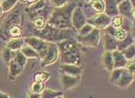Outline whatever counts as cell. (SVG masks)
Returning a JSON list of instances; mask_svg holds the SVG:
<instances>
[{"instance_id":"cell-1","label":"cell","mask_w":135,"mask_h":98,"mask_svg":"<svg viewBox=\"0 0 135 98\" xmlns=\"http://www.w3.org/2000/svg\"><path fill=\"white\" fill-rule=\"evenodd\" d=\"M60 60L62 64H73L80 65L81 53L78 44L72 39H66L57 44Z\"/></svg>"},{"instance_id":"cell-2","label":"cell","mask_w":135,"mask_h":98,"mask_svg":"<svg viewBox=\"0 0 135 98\" xmlns=\"http://www.w3.org/2000/svg\"><path fill=\"white\" fill-rule=\"evenodd\" d=\"M75 3H66L62 7L55 8L47 21V24L56 29L65 30L72 28L71 15Z\"/></svg>"},{"instance_id":"cell-3","label":"cell","mask_w":135,"mask_h":98,"mask_svg":"<svg viewBox=\"0 0 135 98\" xmlns=\"http://www.w3.org/2000/svg\"><path fill=\"white\" fill-rule=\"evenodd\" d=\"M70 29H65V30H60V29H56L52 26L46 24L45 27L41 30H36L37 36L40 39H43L46 41L49 42H55L58 41L60 42L66 39H71V37L66 35L65 34L69 32Z\"/></svg>"},{"instance_id":"cell-4","label":"cell","mask_w":135,"mask_h":98,"mask_svg":"<svg viewBox=\"0 0 135 98\" xmlns=\"http://www.w3.org/2000/svg\"><path fill=\"white\" fill-rule=\"evenodd\" d=\"M25 43L31 46L37 53H38L40 60L44 59L47 54L49 41H46L39 37H27L25 39Z\"/></svg>"},{"instance_id":"cell-5","label":"cell","mask_w":135,"mask_h":98,"mask_svg":"<svg viewBox=\"0 0 135 98\" xmlns=\"http://www.w3.org/2000/svg\"><path fill=\"white\" fill-rule=\"evenodd\" d=\"M100 30L94 28L89 34L83 36H79L77 35L76 40L79 44L88 46V47H92L96 48L98 46L99 42H100Z\"/></svg>"},{"instance_id":"cell-6","label":"cell","mask_w":135,"mask_h":98,"mask_svg":"<svg viewBox=\"0 0 135 98\" xmlns=\"http://www.w3.org/2000/svg\"><path fill=\"white\" fill-rule=\"evenodd\" d=\"M86 23L98 30H105L111 24V18L108 17L104 13H97L93 17L88 18Z\"/></svg>"},{"instance_id":"cell-7","label":"cell","mask_w":135,"mask_h":98,"mask_svg":"<svg viewBox=\"0 0 135 98\" xmlns=\"http://www.w3.org/2000/svg\"><path fill=\"white\" fill-rule=\"evenodd\" d=\"M59 57V49L57 44L55 42H49V47L47 54L41 60V65L42 66H47V65H52L56 62Z\"/></svg>"},{"instance_id":"cell-8","label":"cell","mask_w":135,"mask_h":98,"mask_svg":"<svg viewBox=\"0 0 135 98\" xmlns=\"http://www.w3.org/2000/svg\"><path fill=\"white\" fill-rule=\"evenodd\" d=\"M87 18L86 14L80 7H76L74 8L71 15V24L76 31H78L81 28L86 24Z\"/></svg>"},{"instance_id":"cell-9","label":"cell","mask_w":135,"mask_h":98,"mask_svg":"<svg viewBox=\"0 0 135 98\" xmlns=\"http://www.w3.org/2000/svg\"><path fill=\"white\" fill-rule=\"evenodd\" d=\"M118 8L120 15L130 20L134 19V6L130 3L129 0H124L118 3Z\"/></svg>"},{"instance_id":"cell-10","label":"cell","mask_w":135,"mask_h":98,"mask_svg":"<svg viewBox=\"0 0 135 98\" xmlns=\"http://www.w3.org/2000/svg\"><path fill=\"white\" fill-rule=\"evenodd\" d=\"M81 81V76H72L63 74L60 77V82L66 90H71L76 86Z\"/></svg>"},{"instance_id":"cell-11","label":"cell","mask_w":135,"mask_h":98,"mask_svg":"<svg viewBox=\"0 0 135 98\" xmlns=\"http://www.w3.org/2000/svg\"><path fill=\"white\" fill-rule=\"evenodd\" d=\"M134 80V74L130 73L126 69L123 68V71L121 74L120 77L118 78V80L116 81L114 85H116L118 87L120 88H125L128 86Z\"/></svg>"},{"instance_id":"cell-12","label":"cell","mask_w":135,"mask_h":98,"mask_svg":"<svg viewBox=\"0 0 135 98\" xmlns=\"http://www.w3.org/2000/svg\"><path fill=\"white\" fill-rule=\"evenodd\" d=\"M60 71L63 74H66L72 76H81L82 73V68L80 65L73 64H61Z\"/></svg>"},{"instance_id":"cell-13","label":"cell","mask_w":135,"mask_h":98,"mask_svg":"<svg viewBox=\"0 0 135 98\" xmlns=\"http://www.w3.org/2000/svg\"><path fill=\"white\" fill-rule=\"evenodd\" d=\"M105 3V8L104 13L108 17L113 18L119 14L118 8V3L116 0H104Z\"/></svg>"},{"instance_id":"cell-14","label":"cell","mask_w":135,"mask_h":98,"mask_svg":"<svg viewBox=\"0 0 135 98\" xmlns=\"http://www.w3.org/2000/svg\"><path fill=\"white\" fill-rule=\"evenodd\" d=\"M6 28H7V30L4 31V33H5L4 35H7V33H8V36L10 37L11 39L20 38V37H21V35H22L21 28L20 25L17 24L16 23L13 22L10 24L9 22H8V24L6 25Z\"/></svg>"},{"instance_id":"cell-15","label":"cell","mask_w":135,"mask_h":98,"mask_svg":"<svg viewBox=\"0 0 135 98\" xmlns=\"http://www.w3.org/2000/svg\"><path fill=\"white\" fill-rule=\"evenodd\" d=\"M113 58V67L114 68H124L127 64L128 60L125 58L123 54L119 50L112 51Z\"/></svg>"},{"instance_id":"cell-16","label":"cell","mask_w":135,"mask_h":98,"mask_svg":"<svg viewBox=\"0 0 135 98\" xmlns=\"http://www.w3.org/2000/svg\"><path fill=\"white\" fill-rule=\"evenodd\" d=\"M105 30H106V33H108V34H109L110 35L114 37L117 40H123L128 35V32L125 31L123 28H116L112 25H109L107 27Z\"/></svg>"},{"instance_id":"cell-17","label":"cell","mask_w":135,"mask_h":98,"mask_svg":"<svg viewBox=\"0 0 135 98\" xmlns=\"http://www.w3.org/2000/svg\"><path fill=\"white\" fill-rule=\"evenodd\" d=\"M102 40H103V45L105 50L108 51H113L117 50V44H118V40H116L114 37L110 35L108 33H104L103 37H102Z\"/></svg>"},{"instance_id":"cell-18","label":"cell","mask_w":135,"mask_h":98,"mask_svg":"<svg viewBox=\"0 0 135 98\" xmlns=\"http://www.w3.org/2000/svg\"><path fill=\"white\" fill-rule=\"evenodd\" d=\"M8 69H9V79L13 80L15 79L18 75H20L23 71V68L21 65H18L15 60H11V61L8 63Z\"/></svg>"},{"instance_id":"cell-19","label":"cell","mask_w":135,"mask_h":98,"mask_svg":"<svg viewBox=\"0 0 135 98\" xmlns=\"http://www.w3.org/2000/svg\"><path fill=\"white\" fill-rule=\"evenodd\" d=\"M134 44V37L131 34H128L125 38L121 40H118L117 44V50L122 51L124 49L128 48V46Z\"/></svg>"},{"instance_id":"cell-20","label":"cell","mask_w":135,"mask_h":98,"mask_svg":"<svg viewBox=\"0 0 135 98\" xmlns=\"http://www.w3.org/2000/svg\"><path fill=\"white\" fill-rule=\"evenodd\" d=\"M102 63H103L104 67L106 68L107 71H112L114 69L113 67V54L112 51L105 50V52L102 56Z\"/></svg>"},{"instance_id":"cell-21","label":"cell","mask_w":135,"mask_h":98,"mask_svg":"<svg viewBox=\"0 0 135 98\" xmlns=\"http://www.w3.org/2000/svg\"><path fill=\"white\" fill-rule=\"evenodd\" d=\"M25 43V39L23 38H13L10 39L7 43V47L9 48L11 50L16 51V50H20L21 47L24 45Z\"/></svg>"},{"instance_id":"cell-22","label":"cell","mask_w":135,"mask_h":98,"mask_svg":"<svg viewBox=\"0 0 135 98\" xmlns=\"http://www.w3.org/2000/svg\"><path fill=\"white\" fill-rule=\"evenodd\" d=\"M21 52L25 55V56L27 58V59H40V56H39V55L38 53L36 52V51L31 47V46H30L29 45H24L21 47V49L20 50Z\"/></svg>"},{"instance_id":"cell-23","label":"cell","mask_w":135,"mask_h":98,"mask_svg":"<svg viewBox=\"0 0 135 98\" xmlns=\"http://www.w3.org/2000/svg\"><path fill=\"white\" fill-rule=\"evenodd\" d=\"M88 3H89L90 8L97 13H104V8H105L104 0H91Z\"/></svg>"},{"instance_id":"cell-24","label":"cell","mask_w":135,"mask_h":98,"mask_svg":"<svg viewBox=\"0 0 135 98\" xmlns=\"http://www.w3.org/2000/svg\"><path fill=\"white\" fill-rule=\"evenodd\" d=\"M12 60H15V61L21 65L23 68H25V65L27 63V58L25 56V55L23 54L20 50H16L12 52Z\"/></svg>"},{"instance_id":"cell-25","label":"cell","mask_w":135,"mask_h":98,"mask_svg":"<svg viewBox=\"0 0 135 98\" xmlns=\"http://www.w3.org/2000/svg\"><path fill=\"white\" fill-rule=\"evenodd\" d=\"M63 96V92L53 91L51 89H44V91L41 92V97L43 98H55Z\"/></svg>"},{"instance_id":"cell-26","label":"cell","mask_w":135,"mask_h":98,"mask_svg":"<svg viewBox=\"0 0 135 98\" xmlns=\"http://www.w3.org/2000/svg\"><path fill=\"white\" fill-rule=\"evenodd\" d=\"M18 1V0H3V1H1L0 5H1L3 12H8L13 7H15Z\"/></svg>"},{"instance_id":"cell-27","label":"cell","mask_w":135,"mask_h":98,"mask_svg":"<svg viewBox=\"0 0 135 98\" xmlns=\"http://www.w3.org/2000/svg\"><path fill=\"white\" fill-rule=\"evenodd\" d=\"M121 52L123 54V55L127 60L134 59V57H135V45H134V44L128 46V48L124 49L123 50L121 51Z\"/></svg>"},{"instance_id":"cell-28","label":"cell","mask_w":135,"mask_h":98,"mask_svg":"<svg viewBox=\"0 0 135 98\" xmlns=\"http://www.w3.org/2000/svg\"><path fill=\"white\" fill-rule=\"evenodd\" d=\"M45 2L44 1V0H39L38 2L31 4L29 8H26V11L30 12V13H34V12H36V11H39V10H40L41 8H43L45 7Z\"/></svg>"},{"instance_id":"cell-29","label":"cell","mask_w":135,"mask_h":98,"mask_svg":"<svg viewBox=\"0 0 135 98\" xmlns=\"http://www.w3.org/2000/svg\"><path fill=\"white\" fill-rule=\"evenodd\" d=\"M12 52H13V50H11L9 48H8L7 46L2 50L1 56H2L3 60L5 63L8 64L9 62L11 61V60H12Z\"/></svg>"},{"instance_id":"cell-30","label":"cell","mask_w":135,"mask_h":98,"mask_svg":"<svg viewBox=\"0 0 135 98\" xmlns=\"http://www.w3.org/2000/svg\"><path fill=\"white\" fill-rule=\"evenodd\" d=\"M46 21L44 18L42 17H38L34 19L33 21V25H34V28L36 30H43L44 28L45 27L46 25Z\"/></svg>"},{"instance_id":"cell-31","label":"cell","mask_w":135,"mask_h":98,"mask_svg":"<svg viewBox=\"0 0 135 98\" xmlns=\"http://www.w3.org/2000/svg\"><path fill=\"white\" fill-rule=\"evenodd\" d=\"M123 71V68H114L113 71H111V75H110L111 83H113V84L116 83V81H117L118 80V78L120 77Z\"/></svg>"},{"instance_id":"cell-32","label":"cell","mask_w":135,"mask_h":98,"mask_svg":"<svg viewBox=\"0 0 135 98\" xmlns=\"http://www.w3.org/2000/svg\"><path fill=\"white\" fill-rule=\"evenodd\" d=\"M123 19H124V17L122 16V15H120V14H118L117 16H114L113 18H111L110 25L116 27V28H122Z\"/></svg>"},{"instance_id":"cell-33","label":"cell","mask_w":135,"mask_h":98,"mask_svg":"<svg viewBox=\"0 0 135 98\" xmlns=\"http://www.w3.org/2000/svg\"><path fill=\"white\" fill-rule=\"evenodd\" d=\"M45 89V86H44V82H40V81H35V82L32 84L30 90L32 92H35V93H39V94H41Z\"/></svg>"},{"instance_id":"cell-34","label":"cell","mask_w":135,"mask_h":98,"mask_svg":"<svg viewBox=\"0 0 135 98\" xmlns=\"http://www.w3.org/2000/svg\"><path fill=\"white\" fill-rule=\"evenodd\" d=\"M94 29V27L91 26V24H89L88 23H86V24L85 25H83L80 30H79L77 31L78 33V35L79 36H83V35H86L87 34H89V33Z\"/></svg>"},{"instance_id":"cell-35","label":"cell","mask_w":135,"mask_h":98,"mask_svg":"<svg viewBox=\"0 0 135 98\" xmlns=\"http://www.w3.org/2000/svg\"><path fill=\"white\" fill-rule=\"evenodd\" d=\"M50 77L49 73L46 72H38L36 73L35 76V81H40V82H45V81H47Z\"/></svg>"},{"instance_id":"cell-36","label":"cell","mask_w":135,"mask_h":98,"mask_svg":"<svg viewBox=\"0 0 135 98\" xmlns=\"http://www.w3.org/2000/svg\"><path fill=\"white\" fill-rule=\"evenodd\" d=\"M125 69L130 73L134 74V70H135V63H134V59L132 60H128L127 64L125 65Z\"/></svg>"},{"instance_id":"cell-37","label":"cell","mask_w":135,"mask_h":98,"mask_svg":"<svg viewBox=\"0 0 135 98\" xmlns=\"http://www.w3.org/2000/svg\"><path fill=\"white\" fill-rule=\"evenodd\" d=\"M50 1L52 3V5H54L55 8H59V7H62L64 5H66L68 2V0H50Z\"/></svg>"},{"instance_id":"cell-38","label":"cell","mask_w":135,"mask_h":98,"mask_svg":"<svg viewBox=\"0 0 135 98\" xmlns=\"http://www.w3.org/2000/svg\"><path fill=\"white\" fill-rule=\"evenodd\" d=\"M28 97H41V94H39V93H35V92H30L29 95H28Z\"/></svg>"},{"instance_id":"cell-39","label":"cell","mask_w":135,"mask_h":98,"mask_svg":"<svg viewBox=\"0 0 135 98\" xmlns=\"http://www.w3.org/2000/svg\"><path fill=\"white\" fill-rule=\"evenodd\" d=\"M38 1H39V0H25V2L28 3L29 4H33V3L38 2Z\"/></svg>"},{"instance_id":"cell-40","label":"cell","mask_w":135,"mask_h":98,"mask_svg":"<svg viewBox=\"0 0 135 98\" xmlns=\"http://www.w3.org/2000/svg\"><path fill=\"white\" fill-rule=\"evenodd\" d=\"M6 97H8V94L0 91V98H6Z\"/></svg>"},{"instance_id":"cell-41","label":"cell","mask_w":135,"mask_h":98,"mask_svg":"<svg viewBox=\"0 0 135 98\" xmlns=\"http://www.w3.org/2000/svg\"><path fill=\"white\" fill-rule=\"evenodd\" d=\"M3 13V8H2V7H1V5H0V16L2 15V13Z\"/></svg>"},{"instance_id":"cell-42","label":"cell","mask_w":135,"mask_h":98,"mask_svg":"<svg viewBox=\"0 0 135 98\" xmlns=\"http://www.w3.org/2000/svg\"><path fill=\"white\" fill-rule=\"evenodd\" d=\"M123 1H124V0H116V2H117L118 3H121V2H123Z\"/></svg>"},{"instance_id":"cell-43","label":"cell","mask_w":135,"mask_h":98,"mask_svg":"<svg viewBox=\"0 0 135 98\" xmlns=\"http://www.w3.org/2000/svg\"><path fill=\"white\" fill-rule=\"evenodd\" d=\"M85 1H86V2H90L91 0H85Z\"/></svg>"}]
</instances>
